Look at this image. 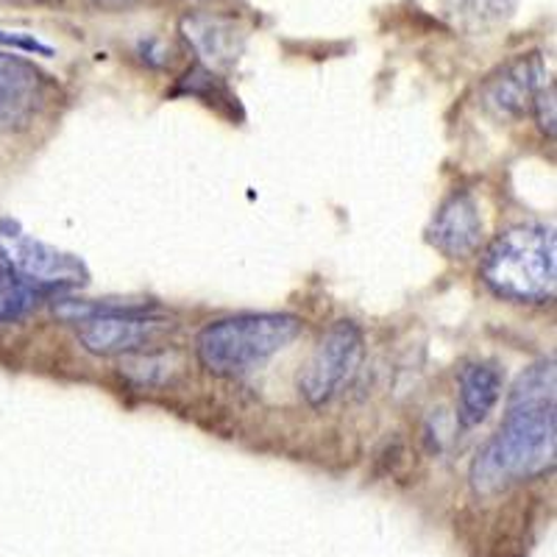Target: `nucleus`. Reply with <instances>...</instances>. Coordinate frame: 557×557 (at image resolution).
Returning a JSON list of instances; mask_svg holds the SVG:
<instances>
[{
    "label": "nucleus",
    "mask_w": 557,
    "mask_h": 557,
    "mask_svg": "<svg viewBox=\"0 0 557 557\" xmlns=\"http://www.w3.org/2000/svg\"><path fill=\"white\" fill-rule=\"evenodd\" d=\"M555 362L541 360L510 387L505 421L476 455L471 482L480 494H499L539 480L555 466Z\"/></svg>",
    "instance_id": "f257e3e1"
},
{
    "label": "nucleus",
    "mask_w": 557,
    "mask_h": 557,
    "mask_svg": "<svg viewBox=\"0 0 557 557\" xmlns=\"http://www.w3.org/2000/svg\"><path fill=\"white\" fill-rule=\"evenodd\" d=\"M480 276L494 296L513 305H546L555 298V232L544 223H516L491 240Z\"/></svg>",
    "instance_id": "f03ea898"
},
{
    "label": "nucleus",
    "mask_w": 557,
    "mask_h": 557,
    "mask_svg": "<svg viewBox=\"0 0 557 557\" xmlns=\"http://www.w3.org/2000/svg\"><path fill=\"white\" fill-rule=\"evenodd\" d=\"M301 330L305 321L290 312H240L209 321L196 335V355L212 376L235 380L285 351Z\"/></svg>",
    "instance_id": "7ed1b4c3"
},
{
    "label": "nucleus",
    "mask_w": 557,
    "mask_h": 557,
    "mask_svg": "<svg viewBox=\"0 0 557 557\" xmlns=\"http://www.w3.org/2000/svg\"><path fill=\"white\" fill-rule=\"evenodd\" d=\"M53 310L76 323L82 346L101 357L146 355V348H157V343L173 330L168 318L143 305H117V301L92 305V301L64 298Z\"/></svg>",
    "instance_id": "20e7f679"
},
{
    "label": "nucleus",
    "mask_w": 557,
    "mask_h": 557,
    "mask_svg": "<svg viewBox=\"0 0 557 557\" xmlns=\"http://www.w3.org/2000/svg\"><path fill=\"white\" fill-rule=\"evenodd\" d=\"M0 268L42 298L78 290L89 282L87 265L78 257L37 240L12 218H0Z\"/></svg>",
    "instance_id": "39448f33"
},
{
    "label": "nucleus",
    "mask_w": 557,
    "mask_h": 557,
    "mask_svg": "<svg viewBox=\"0 0 557 557\" xmlns=\"http://www.w3.org/2000/svg\"><path fill=\"white\" fill-rule=\"evenodd\" d=\"M362 351H366V341H362V332L355 321L332 323L318 341L305 371L298 374L301 396L312 407L330 405L335 396H341L343 387H348V382L357 376Z\"/></svg>",
    "instance_id": "423d86ee"
},
{
    "label": "nucleus",
    "mask_w": 557,
    "mask_h": 557,
    "mask_svg": "<svg viewBox=\"0 0 557 557\" xmlns=\"http://www.w3.org/2000/svg\"><path fill=\"white\" fill-rule=\"evenodd\" d=\"M51 82L28 59L0 53V132H20L48 107Z\"/></svg>",
    "instance_id": "0eeeda50"
},
{
    "label": "nucleus",
    "mask_w": 557,
    "mask_h": 557,
    "mask_svg": "<svg viewBox=\"0 0 557 557\" xmlns=\"http://www.w3.org/2000/svg\"><path fill=\"white\" fill-rule=\"evenodd\" d=\"M549 84V70L541 53H521L487 76V82L482 84V103L496 117H519L532 109L535 98Z\"/></svg>",
    "instance_id": "6e6552de"
},
{
    "label": "nucleus",
    "mask_w": 557,
    "mask_h": 557,
    "mask_svg": "<svg viewBox=\"0 0 557 557\" xmlns=\"http://www.w3.org/2000/svg\"><path fill=\"white\" fill-rule=\"evenodd\" d=\"M482 232L485 226H482L476 198L466 190H455L437 207L435 218L426 228V237L449 260H466L480 251Z\"/></svg>",
    "instance_id": "1a4fd4ad"
},
{
    "label": "nucleus",
    "mask_w": 557,
    "mask_h": 557,
    "mask_svg": "<svg viewBox=\"0 0 557 557\" xmlns=\"http://www.w3.org/2000/svg\"><path fill=\"white\" fill-rule=\"evenodd\" d=\"M505 374L491 360L462 362L457 374V421L462 430L480 426L502 399Z\"/></svg>",
    "instance_id": "9d476101"
},
{
    "label": "nucleus",
    "mask_w": 557,
    "mask_h": 557,
    "mask_svg": "<svg viewBox=\"0 0 557 557\" xmlns=\"http://www.w3.org/2000/svg\"><path fill=\"white\" fill-rule=\"evenodd\" d=\"M182 28L184 37L190 39L193 48H196L198 57H201L203 67H228V64H235L237 57H240L243 34L232 20L196 14V17H184Z\"/></svg>",
    "instance_id": "9b49d317"
},
{
    "label": "nucleus",
    "mask_w": 557,
    "mask_h": 557,
    "mask_svg": "<svg viewBox=\"0 0 557 557\" xmlns=\"http://www.w3.org/2000/svg\"><path fill=\"white\" fill-rule=\"evenodd\" d=\"M441 7L460 28L482 34L513 17L516 0H441Z\"/></svg>",
    "instance_id": "f8f14e48"
},
{
    "label": "nucleus",
    "mask_w": 557,
    "mask_h": 557,
    "mask_svg": "<svg viewBox=\"0 0 557 557\" xmlns=\"http://www.w3.org/2000/svg\"><path fill=\"white\" fill-rule=\"evenodd\" d=\"M178 92H187V96H196L201 98L203 103H215L218 109H226L232 117H235L237 112V98L228 92V87L223 84V78L218 76L215 70L203 67V64H196V67L187 70V76L182 78V87H178Z\"/></svg>",
    "instance_id": "ddd939ff"
},
{
    "label": "nucleus",
    "mask_w": 557,
    "mask_h": 557,
    "mask_svg": "<svg viewBox=\"0 0 557 557\" xmlns=\"http://www.w3.org/2000/svg\"><path fill=\"white\" fill-rule=\"evenodd\" d=\"M39 301H42L39 293L23 285L7 268H0V323H12L20 321V318H26Z\"/></svg>",
    "instance_id": "4468645a"
},
{
    "label": "nucleus",
    "mask_w": 557,
    "mask_h": 557,
    "mask_svg": "<svg viewBox=\"0 0 557 557\" xmlns=\"http://www.w3.org/2000/svg\"><path fill=\"white\" fill-rule=\"evenodd\" d=\"M532 112H535V121H539V128L546 134V137H555V84L541 92L532 103Z\"/></svg>",
    "instance_id": "2eb2a0df"
},
{
    "label": "nucleus",
    "mask_w": 557,
    "mask_h": 557,
    "mask_svg": "<svg viewBox=\"0 0 557 557\" xmlns=\"http://www.w3.org/2000/svg\"><path fill=\"white\" fill-rule=\"evenodd\" d=\"M0 45L3 48H14V51L23 53H39V57H51L53 48L51 45L39 42L32 34H17V32H0Z\"/></svg>",
    "instance_id": "dca6fc26"
},
{
    "label": "nucleus",
    "mask_w": 557,
    "mask_h": 557,
    "mask_svg": "<svg viewBox=\"0 0 557 557\" xmlns=\"http://www.w3.org/2000/svg\"><path fill=\"white\" fill-rule=\"evenodd\" d=\"M98 7H107V9H121V7H132L137 0H96Z\"/></svg>",
    "instance_id": "f3484780"
}]
</instances>
